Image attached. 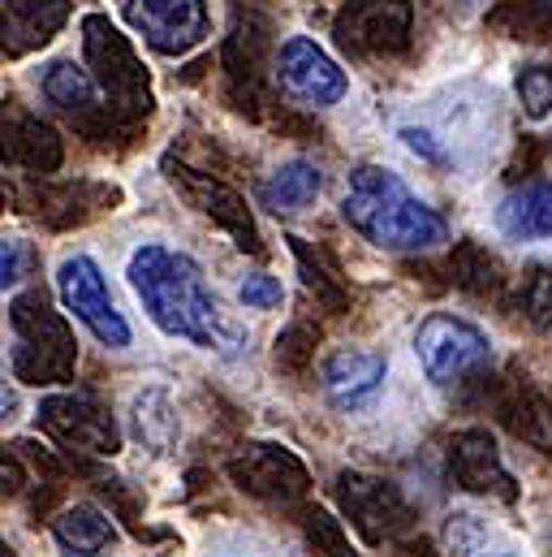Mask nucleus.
<instances>
[{
	"label": "nucleus",
	"mask_w": 552,
	"mask_h": 557,
	"mask_svg": "<svg viewBox=\"0 0 552 557\" xmlns=\"http://www.w3.org/2000/svg\"><path fill=\"white\" fill-rule=\"evenodd\" d=\"M126 285L135 289L142 315L168 342H186L199 350H229L234 324L221 307V294L203 273V264L173 243H138L126 260Z\"/></svg>",
	"instance_id": "1"
},
{
	"label": "nucleus",
	"mask_w": 552,
	"mask_h": 557,
	"mask_svg": "<svg viewBox=\"0 0 552 557\" xmlns=\"http://www.w3.org/2000/svg\"><path fill=\"white\" fill-rule=\"evenodd\" d=\"M341 221L380 251H436L449 238V221L418 199L389 164H354L341 190Z\"/></svg>",
	"instance_id": "2"
},
{
	"label": "nucleus",
	"mask_w": 552,
	"mask_h": 557,
	"mask_svg": "<svg viewBox=\"0 0 552 557\" xmlns=\"http://www.w3.org/2000/svg\"><path fill=\"white\" fill-rule=\"evenodd\" d=\"M57 298L104 350H130L135 346V329H130L126 311L117 307L113 285H109L96 256L74 251L57 264Z\"/></svg>",
	"instance_id": "3"
},
{
	"label": "nucleus",
	"mask_w": 552,
	"mask_h": 557,
	"mask_svg": "<svg viewBox=\"0 0 552 557\" xmlns=\"http://www.w3.org/2000/svg\"><path fill=\"white\" fill-rule=\"evenodd\" d=\"M414 359L431 385H453L492 359V337L453 311H431L414 329Z\"/></svg>",
	"instance_id": "4"
},
{
	"label": "nucleus",
	"mask_w": 552,
	"mask_h": 557,
	"mask_svg": "<svg viewBox=\"0 0 552 557\" xmlns=\"http://www.w3.org/2000/svg\"><path fill=\"white\" fill-rule=\"evenodd\" d=\"M113 9L160 57H186L212 35V0H113Z\"/></svg>",
	"instance_id": "5"
},
{
	"label": "nucleus",
	"mask_w": 552,
	"mask_h": 557,
	"mask_svg": "<svg viewBox=\"0 0 552 557\" xmlns=\"http://www.w3.org/2000/svg\"><path fill=\"white\" fill-rule=\"evenodd\" d=\"M276 83L302 109H337L350 96L346 70L311 35H289L276 52Z\"/></svg>",
	"instance_id": "6"
},
{
	"label": "nucleus",
	"mask_w": 552,
	"mask_h": 557,
	"mask_svg": "<svg viewBox=\"0 0 552 557\" xmlns=\"http://www.w3.org/2000/svg\"><path fill=\"white\" fill-rule=\"evenodd\" d=\"M324 381V398L337 411H363L385 394L389 381V355L380 350H359V346H341L324 359L319 368Z\"/></svg>",
	"instance_id": "7"
},
{
	"label": "nucleus",
	"mask_w": 552,
	"mask_h": 557,
	"mask_svg": "<svg viewBox=\"0 0 552 557\" xmlns=\"http://www.w3.org/2000/svg\"><path fill=\"white\" fill-rule=\"evenodd\" d=\"M501 238L510 243H549L552 238V182H527L510 190L492 212Z\"/></svg>",
	"instance_id": "8"
},
{
	"label": "nucleus",
	"mask_w": 552,
	"mask_h": 557,
	"mask_svg": "<svg viewBox=\"0 0 552 557\" xmlns=\"http://www.w3.org/2000/svg\"><path fill=\"white\" fill-rule=\"evenodd\" d=\"M319 190H324L319 164L293 156V160H280L273 173L264 177L260 203H264L273 216H298V212H306V208L319 199Z\"/></svg>",
	"instance_id": "9"
},
{
	"label": "nucleus",
	"mask_w": 552,
	"mask_h": 557,
	"mask_svg": "<svg viewBox=\"0 0 552 557\" xmlns=\"http://www.w3.org/2000/svg\"><path fill=\"white\" fill-rule=\"evenodd\" d=\"M52 541L65 549L70 557H100L104 549L117 545V523L91 506V502H74L70 510L57 515L52 523Z\"/></svg>",
	"instance_id": "10"
},
{
	"label": "nucleus",
	"mask_w": 552,
	"mask_h": 557,
	"mask_svg": "<svg viewBox=\"0 0 552 557\" xmlns=\"http://www.w3.org/2000/svg\"><path fill=\"white\" fill-rule=\"evenodd\" d=\"M130 436L151 454H168L177 445L181 416H177V403L168 398V389L151 385V389L135 394V403H130Z\"/></svg>",
	"instance_id": "11"
},
{
	"label": "nucleus",
	"mask_w": 552,
	"mask_h": 557,
	"mask_svg": "<svg viewBox=\"0 0 552 557\" xmlns=\"http://www.w3.org/2000/svg\"><path fill=\"white\" fill-rule=\"evenodd\" d=\"M39 91H43L52 104H61V109H83V104L96 100L91 74H87L83 65H74V61H52V65L43 70V78H39Z\"/></svg>",
	"instance_id": "12"
},
{
	"label": "nucleus",
	"mask_w": 552,
	"mask_h": 557,
	"mask_svg": "<svg viewBox=\"0 0 552 557\" xmlns=\"http://www.w3.org/2000/svg\"><path fill=\"white\" fill-rule=\"evenodd\" d=\"M514 91H518V104L531 122H544L552 113V65H523L514 74Z\"/></svg>",
	"instance_id": "13"
},
{
	"label": "nucleus",
	"mask_w": 552,
	"mask_h": 557,
	"mask_svg": "<svg viewBox=\"0 0 552 557\" xmlns=\"http://www.w3.org/2000/svg\"><path fill=\"white\" fill-rule=\"evenodd\" d=\"M484 541H488V523H484V519H475L471 510L449 515V523H444V545H449V554L471 557L484 549Z\"/></svg>",
	"instance_id": "14"
},
{
	"label": "nucleus",
	"mask_w": 552,
	"mask_h": 557,
	"mask_svg": "<svg viewBox=\"0 0 552 557\" xmlns=\"http://www.w3.org/2000/svg\"><path fill=\"white\" fill-rule=\"evenodd\" d=\"M238 302L247 311H276L285 302V285L273 273H242L238 277Z\"/></svg>",
	"instance_id": "15"
},
{
	"label": "nucleus",
	"mask_w": 552,
	"mask_h": 557,
	"mask_svg": "<svg viewBox=\"0 0 552 557\" xmlns=\"http://www.w3.org/2000/svg\"><path fill=\"white\" fill-rule=\"evenodd\" d=\"M30 269V251L17 238H0V289H17Z\"/></svg>",
	"instance_id": "16"
},
{
	"label": "nucleus",
	"mask_w": 552,
	"mask_h": 557,
	"mask_svg": "<svg viewBox=\"0 0 552 557\" xmlns=\"http://www.w3.org/2000/svg\"><path fill=\"white\" fill-rule=\"evenodd\" d=\"M17 407H22V398H17V389H13L9 381H0V428H4L9 419L17 416Z\"/></svg>",
	"instance_id": "17"
},
{
	"label": "nucleus",
	"mask_w": 552,
	"mask_h": 557,
	"mask_svg": "<svg viewBox=\"0 0 552 557\" xmlns=\"http://www.w3.org/2000/svg\"><path fill=\"white\" fill-rule=\"evenodd\" d=\"M479 557H514V554H479Z\"/></svg>",
	"instance_id": "18"
}]
</instances>
